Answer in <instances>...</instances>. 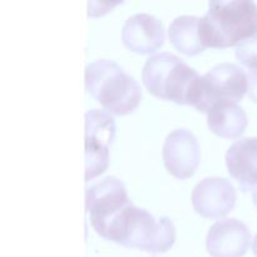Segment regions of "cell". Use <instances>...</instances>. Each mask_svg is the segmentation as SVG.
<instances>
[{
	"label": "cell",
	"instance_id": "obj_13",
	"mask_svg": "<svg viewBox=\"0 0 257 257\" xmlns=\"http://www.w3.org/2000/svg\"><path fill=\"white\" fill-rule=\"evenodd\" d=\"M210 130L223 138H237L247 127L245 110L233 102H220L207 113Z\"/></svg>",
	"mask_w": 257,
	"mask_h": 257
},
{
	"label": "cell",
	"instance_id": "obj_11",
	"mask_svg": "<svg viewBox=\"0 0 257 257\" xmlns=\"http://www.w3.org/2000/svg\"><path fill=\"white\" fill-rule=\"evenodd\" d=\"M122 40L128 49L148 54L163 45L165 28L158 18L147 13H138L125 20Z\"/></svg>",
	"mask_w": 257,
	"mask_h": 257
},
{
	"label": "cell",
	"instance_id": "obj_9",
	"mask_svg": "<svg viewBox=\"0 0 257 257\" xmlns=\"http://www.w3.org/2000/svg\"><path fill=\"white\" fill-rule=\"evenodd\" d=\"M163 161L168 172L177 178H188L200 163V146L197 138L186 128L175 130L163 145Z\"/></svg>",
	"mask_w": 257,
	"mask_h": 257
},
{
	"label": "cell",
	"instance_id": "obj_16",
	"mask_svg": "<svg viewBox=\"0 0 257 257\" xmlns=\"http://www.w3.org/2000/svg\"><path fill=\"white\" fill-rule=\"evenodd\" d=\"M248 79V97L257 103V69L248 70L247 73Z\"/></svg>",
	"mask_w": 257,
	"mask_h": 257
},
{
	"label": "cell",
	"instance_id": "obj_18",
	"mask_svg": "<svg viewBox=\"0 0 257 257\" xmlns=\"http://www.w3.org/2000/svg\"><path fill=\"white\" fill-rule=\"evenodd\" d=\"M252 198H253V203H255L257 207V191L256 192H252Z\"/></svg>",
	"mask_w": 257,
	"mask_h": 257
},
{
	"label": "cell",
	"instance_id": "obj_14",
	"mask_svg": "<svg viewBox=\"0 0 257 257\" xmlns=\"http://www.w3.org/2000/svg\"><path fill=\"white\" fill-rule=\"evenodd\" d=\"M198 25L200 18L195 15H180L176 18L168 29V37L173 47L187 55L202 53L206 47L201 42Z\"/></svg>",
	"mask_w": 257,
	"mask_h": 257
},
{
	"label": "cell",
	"instance_id": "obj_1",
	"mask_svg": "<svg viewBox=\"0 0 257 257\" xmlns=\"http://www.w3.org/2000/svg\"><path fill=\"white\" fill-rule=\"evenodd\" d=\"M201 42L205 47L228 48L257 32V5L250 0L210 2L200 18Z\"/></svg>",
	"mask_w": 257,
	"mask_h": 257
},
{
	"label": "cell",
	"instance_id": "obj_15",
	"mask_svg": "<svg viewBox=\"0 0 257 257\" xmlns=\"http://www.w3.org/2000/svg\"><path fill=\"white\" fill-rule=\"evenodd\" d=\"M236 58L248 70L257 69V32L236 47Z\"/></svg>",
	"mask_w": 257,
	"mask_h": 257
},
{
	"label": "cell",
	"instance_id": "obj_5",
	"mask_svg": "<svg viewBox=\"0 0 257 257\" xmlns=\"http://www.w3.org/2000/svg\"><path fill=\"white\" fill-rule=\"evenodd\" d=\"M176 228L168 217L156 220L148 211L133 207L128 216L119 245L146 252H166L173 246Z\"/></svg>",
	"mask_w": 257,
	"mask_h": 257
},
{
	"label": "cell",
	"instance_id": "obj_6",
	"mask_svg": "<svg viewBox=\"0 0 257 257\" xmlns=\"http://www.w3.org/2000/svg\"><path fill=\"white\" fill-rule=\"evenodd\" d=\"M247 90L248 79L245 70L233 63H221L201 77L200 97L195 108L208 113L220 102L237 103Z\"/></svg>",
	"mask_w": 257,
	"mask_h": 257
},
{
	"label": "cell",
	"instance_id": "obj_10",
	"mask_svg": "<svg viewBox=\"0 0 257 257\" xmlns=\"http://www.w3.org/2000/svg\"><path fill=\"white\" fill-rule=\"evenodd\" d=\"M206 243L212 257H242L251 243V232L242 221L225 218L211 226Z\"/></svg>",
	"mask_w": 257,
	"mask_h": 257
},
{
	"label": "cell",
	"instance_id": "obj_12",
	"mask_svg": "<svg viewBox=\"0 0 257 257\" xmlns=\"http://www.w3.org/2000/svg\"><path fill=\"white\" fill-rule=\"evenodd\" d=\"M226 165L245 192L257 191V137L236 141L226 152Z\"/></svg>",
	"mask_w": 257,
	"mask_h": 257
},
{
	"label": "cell",
	"instance_id": "obj_3",
	"mask_svg": "<svg viewBox=\"0 0 257 257\" xmlns=\"http://www.w3.org/2000/svg\"><path fill=\"white\" fill-rule=\"evenodd\" d=\"M85 88L105 109L114 114L132 113L142 99V88L115 62L99 59L85 68Z\"/></svg>",
	"mask_w": 257,
	"mask_h": 257
},
{
	"label": "cell",
	"instance_id": "obj_4",
	"mask_svg": "<svg viewBox=\"0 0 257 257\" xmlns=\"http://www.w3.org/2000/svg\"><path fill=\"white\" fill-rule=\"evenodd\" d=\"M133 206L124 185L117 177L108 176L87 188L85 207L90 223L98 235L113 242L119 243Z\"/></svg>",
	"mask_w": 257,
	"mask_h": 257
},
{
	"label": "cell",
	"instance_id": "obj_8",
	"mask_svg": "<svg viewBox=\"0 0 257 257\" xmlns=\"http://www.w3.org/2000/svg\"><path fill=\"white\" fill-rule=\"evenodd\" d=\"M192 205L202 217H223L236 205L235 187L227 178H203L193 188Z\"/></svg>",
	"mask_w": 257,
	"mask_h": 257
},
{
	"label": "cell",
	"instance_id": "obj_2",
	"mask_svg": "<svg viewBox=\"0 0 257 257\" xmlns=\"http://www.w3.org/2000/svg\"><path fill=\"white\" fill-rule=\"evenodd\" d=\"M142 80L153 95L178 104L195 107L200 97L201 75L172 53L151 55L143 67Z\"/></svg>",
	"mask_w": 257,
	"mask_h": 257
},
{
	"label": "cell",
	"instance_id": "obj_17",
	"mask_svg": "<svg viewBox=\"0 0 257 257\" xmlns=\"http://www.w3.org/2000/svg\"><path fill=\"white\" fill-rule=\"evenodd\" d=\"M252 250H253V253H255V256L257 257V235H256L255 240H253V243H252Z\"/></svg>",
	"mask_w": 257,
	"mask_h": 257
},
{
	"label": "cell",
	"instance_id": "obj_7",
	"mask_svg": "<svg viewBox=\"0 0 257 257\" xmlns=\"http://www.w3.org/2000/svg\"><path fill=\"white\" fill-rule=\"evenodd\" d=\"M115 123L109 113L90 109L85 113V180L102 175L109 163V146Z\"/></svg>",
	"mask_w": 257,
	"mask_h": 257
}]
</instances>
